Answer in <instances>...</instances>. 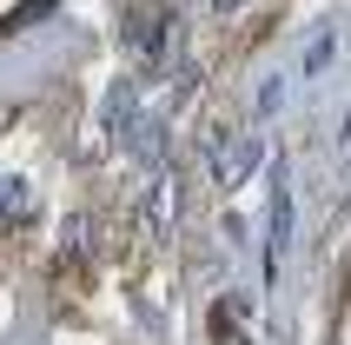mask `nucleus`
Here are the masks:
<instances>
[{
	"instance_id": "f257e3e1",
	"label": "nucleus",
	"mask_w": 351,
	"mask_h": 345,
	"mask_svg": "<svg viewBox=\"0 0 351 345\" xmlns=\"http://www.w3.org/2000/svg\"><path fill=\"white\" fill-rule=\"evenodd\" d=\"M252 159H258V146H252V140H239L232 153H219V186H239V172L252 166Z\"/></svg>"
},
{
	"instance_id": "f03ea898",
	"label": "nucleus",
	"mask_w": 351,
	"mask_h": 345,
	"mask_svg": "<svg viewBox=\"0 0 351 345\" xmlns=\"http://www.w3.org/2000/svg\"><path fill=\"white\" fill-rule=\"evenodd\" d=\"M47 14H53V0H27V7H14V14L0 20V27H7V34H20V27H40Z\"/></svg>"
},
{
	"instance_id": "7ed1b4c3",
	"label": "nucleus",
	"mask_w": 351,
	"mask_h": 345,
	"mask_svg": "<svg viewBox=\"0 0 351 345\" xmlns=\"http://www.w3.org/2000/svg\"><path fill=\"white\" fill-rule=\"evenodd\" d=\"M213 7H232V0H213Z\"/></svg>"
}]
</instances>
